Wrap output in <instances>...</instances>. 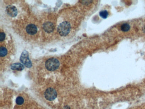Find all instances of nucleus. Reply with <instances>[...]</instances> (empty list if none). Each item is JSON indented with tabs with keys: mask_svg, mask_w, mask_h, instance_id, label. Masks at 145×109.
I'll return each mask as SVG.
<instances>
[{
	"mask_svg": "<svg viewBox=\"0 0 145 109\" xmlns=\"http://www.w3.org/2000/svg\"><path fill=\"white\" fill-rule=\"evenodd\" d=\"M70 24L67 21H64L60 24L58 28V32L62 36H66L68 35L70 31Z\"/></svg>",
	"mask_w": 145,
	"mask_h": 109,
	"instance_id": "obj_1",
	"label": "nucleus"
},
{
	"mask_svg": "<svg viewBox=\"0 0 145 109\" xmlns=\"http://www.w3.org/2000/svg\"><path fill=\"white\" fill-rule=\"evenodd\" d=\"M60 66V62L56 58H50L46 61L45 66L49 71H54L57 69Z\"/></svg>",
	"mask_w": 145,
	"mask_h": 109,
	"instance_id": "obj_2",
	"label": "nucleus"
},
{
	"mask_svg": "<svg viewBox=\"0 0 145 109\" xmlns=\"http://www.w3.org/2000/svg\"><path fill=\"white\" fill-rule=\"evenodd\" d=\"M20 61L24 65L28 68H30L32 66V63L29 59V54L27 52L24 51L23 52L20 57Z\"/></svg>",
	"mask_w": 145,
	"mask_h": 109,
	"instance_id": "obj_3",
	"label": "nucleus"
},
{
	"mask_svg": "<svg viewBox=\"0 0 145 109\" xmlns=\"http://www.w3.org/2000/svg\"><path fill=\"white\" fill-rule=\"evenodd\" d=\"M44 95L47 100L53 101L57 97V92L54 89L49 88L45 91Z\"/></svg>",
	"mask_w": 145,
	"mask_h": 109,
	"instance_id": "obj_4",
	"label": "nucleus"
},
{
	"mask_svg": "<svg viewBox=\"0 0 145 109\" xmlns=\"http://www.w3.org/2000/svg\"><path fill=\"white\" fill-rule=\"evenodd\" d=\"M6 11L7 14L12 18L16 16L18 14L17 9L14 6L9 5L7 6L6 8Z\"/></svg>",
	"mask_w": 145,
	"mask_h": 109,
	"instance_id": "obj_5",
	"label": "nucleus"
},
{
	"mask_svg": "<svg viewBox=\"0 0 145 109\" xmlns=\"http://www.w3.org/2000/svg\"><path fill=\"white\" fill-rule=\"evenodd\" d=\"M55 26L53 24L50 22H46L43 24V29L48 33H51L54 30Z\"/></svg>",
	"mask_w": 145,
	"mask_h": 109,
	"instance_id": "obj_6",
	"label": "nucleus"
},
{
	"mask_svg": "<svg viewBox=\"0 0 145 109\" xmlns=\"http://www.w3.org/2000/svg\"><path fill=\"white\" fill-rule=\"evenodd\" d=\"M26 31L27 32L29 35H34L37 32V27L34 24H30L26 26Z\"/></svg>",
	"mask_w": 145,
	"mask_h": 109,
	"instance_id": "obj_7",
	"label": "nucleus"
},
{
	"mask_svg": "<svg viewBox=\"0 0 145 109\" xmlns=\"http://www.w3.org/2000/svg\"><path fill=\"white\" fill-rule=\"evenodd\" d=\"M11 68L13 70H16L18 71H22L24 69V66L23 64L19 63H16L13 64L11 66Z\"/></svg>",
	"mask_w": 145,
	"mask_h": 109,
	"instance_id": "obj_8",
	"label": "nucleus"
},
{
	"mask_svg": "<svg viewBox=\"0 0 145 109\" xmlns=\"http://www.w3.org/2000/svg\"><path fill=\"white\" fill-rule=\"evenodd\" d=\"M130 26L129 24H124L121 26V29L123 32H127L130 29Z\"/></svg>",
	"mask_w": 145,
	"mask_h": 109,
	"instance_id": "obj_9",
	"label": "nucleus"
},
{
	"mask_svg": "<svg viewBox=\"0 0 145 109\" xmlns=\"http://www.w3.org/2000/svg\"><path fill=\"white\" fill-rule=\"evenodd\" d=\"M7 50L5 47H1L0 49V55L1 57H4L7 55Z\"/></svg>",
	"mask_w": 145,
	"mask_h": 109,
	"instance_id": "obj_10",
	"label": "nucleus"
},
{
	"mask_svg": "<svg viewBox=\"0 0 145 109\" xmlns=\"http://www.w3.org/2000/svg\"><path fill=\"white\" fill-rule=\"evenodd\" d=\"M108 15H109L108 12L106 10H103L100 13V15L103 18H107Z\"/></svg>",
	"mask_w": 145,
	"mask_h": 109,
	"instance_id": "obj_11",
	"label": "nucleus"
},
{
	"mask_svg": "<svg viewBox=\"0 0 145 109\" xmlns=\"http://www.w3.org/2000/svg\"><path fill=\"white\" fill-rule=\"evenodd\" d=\"M16 102L17 104L18 105H21L24 103V98H22V97L19 96L16 98Z\"/></svg>",
	"mask_w": 145,
	"mask_h": 109,
	"instance_id": "obj_12",
	"label": "nucleus"
},
{
	"mask_svg": "<svg viewBox=\"0 0 145 109\" xmlns=\"http://www.w3.org/2000/svg\"><path fill=\"white\" fill-rule=\"evenodd\" d=\"M6 35L5 33L3 32H1L0 33V41L1 42H3V41L5 39Z\"/></svg>",
	"mask_w": 145,
	"mask_h": 109,
	"instance_id": "obj_13",
	"label": "nucleus"
},
{
	"mask_svg": "<svg viewBox=\"0 0 145 109\" xmlns=\"http://www.w3.org/2000/svg\"><path fill=\"white\" fill-rule=\"evenodd\" d=\"M70 109V107H69V106H65V109Z\"/></svg>",
	"mask_w": 145,
	"mask_h": 109,
	"instance_id": "obj_14",
	"label": "nucleus"
},
{
	"mask_svg": "<svg viewBox=\"0 0 145 109\" xmlns=\"http://www.w3.org/2000/svg\"><path fill=\"white\" fill-rule=\"evenodd\" d=\"M143 32H144V33H145V26H144L143 28Z\"/></svg>",
	"mask_w": 145,
	"mask_h": 109,
	"instance_id": "obj_15",
	"label": "nucleus"
}]
</instances>
